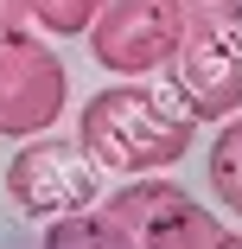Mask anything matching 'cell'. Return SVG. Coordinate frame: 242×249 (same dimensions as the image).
<instances>
[{
  "label": "cell",
  "instance_id": "cell-1",
  "mask_svg": "<svg viewBox=\"0 0 242 249\" xmlns=\"http://www.w3.org/2000/svg\"><path fill=\"white\" fill-rule=\"evenodd\" d=\"M77 141L102 173H172V160L191 154V109L172 103L153 83H109L96 89L83 115H77Z\"/></svg>",
  "mask_w": 242,
  "mask_h": 249
},
{
  "label": "cell",
  "instance_id": "cell-2",
  "mask_svg": "<svg viewBox=\"0 0 242 249\" xmlns=\"http://www.w3.org/2000/svg\"><path fill=\"white\" fill-rule=\"evenodd\" d=\"M102 211L134 236V249H223L217 217L166 173H140V179L115 185Z\"/></svg>",
  "mask_w": 242,
  "mask_h": 249
},
{
  "label": "cell",
  "instance_id": "cell-3",
  "mask_svg": "<svg viewBox=\"0 0 242 249\" xmlns=\"http://www.w3.org/2000/svg\"><path fill=\"white\" fill-rule=\"evenodd\" d=\"M102 192V166L83 154V141H58V134H32L13 166H7V198L32 217H64V211H89Z\"/></svg>",
  "mask_w": 242,
  "mask_h": 249
},
{
  "label": "cell",
  "instance_id": "cell-4",
  "mask_svg": "<svg viewBox=\"0 0 242 249\" xmlns=\"http://www.w3.org/2000/svg\"><path fill=\"white\" fill-rule=\"evenodd\" d=\"M70 103V77L64 58L45 38L0 32V134H45Z\"/></svg>",
  "mask_w": 242,
  "mask_h": 249
},
{
  "label": "cell",
  "instance_id": "cell-5",
  "mask_svg": "<svg viewBox=\"0 0 242 249\" xmlns=\"http://www.w3.org/2000/svg\"><path fill=\"white\" fill-rule=\"evenodd\" d=\"M178 26L166 13V0H109L102 13L89 19V52L102 71L115 77H147V71H166L172 52H178Z\"/></svg>",
  "mask_w": 242,
  "mask_h": 249
},
{
  "label": "cell",
  "instance_id": "cell-6",
  "mask_svg": "<svg viewBox=\"0 0 242 249\" xmlns=\"http://www.w3.org/2000/svg\"><path fill=\"white\" fill-rule=\"evenodd\" d=\"M172 89L191 115L204 122H229L242 109V45L236 32H198V38H178L172 52Z\"/></svg>",
  "mask_w": 242,
  "mask_h": 249
},
{
  "label": "cell",
  "instance_id": "cell-7",
  "mask_svg": "<svg viewBox=\"0 0 242 249\" xmlns=\"http://www.w3.org/2000/svg\"><path fill=\"white\" fill-rule=\"evenodd\" d=\"M38 249H134V236L109 217V211H64L45 224Z\"/></svg>",
  "mask_w": 242,
  "mask_h": 249
},
{
  "label": "cell",
  "instance_id": "cell-8",
  "mask_svg": "<svg viewBox=\"0 0 242 249\" xmlns=\"http://www.w3.org/2000/svg\"><path fill=\"white\" fill-rule=\"evenodd\" d=\"M210 185H217L223 205L242 217V115H229L223 134H217V147H210Z\"/></svg>",
  "mask_w": 242,
  "mask_h": 249
},
{
  "label": "cell",
  "instance_id": "cell-9",
  "mask_svg": "<svg viewBox=\"0 0 242 249\" xmlns=\"http://www.w3.org/2000/svg\"><path fill=\"white\" fill-rule=\"evenodd\" d=\"M166 13L185 38L198 32H236L242 26V0H166Z\"/></svg>",
  "mask_w": 242,
  "mask_h": 249
},
{
  "label": "cell",
  "instance_id": "cell-10",
  "mask_svg": "<svg viewBox=\"0 0 242 249\" xmlns=\"http://www.w3.org/2000/svg\"><path fill=\"white\" fill-rule=\"evenodd\" d=\"M102 7H109V0H32V19L45 32L70 38V32H89V19L102 13Z\"/></svg>",
  "mask_w": 242,
  "mask_h": 249
},
{
  "label": "cell",
  "instance_id": "cell-11",
  "mask_svg": "<svg viewBox=\"0 0 242 249\" xmlns=\"http://www.w3.org/2000/svg\"><path fill=\"white\" fill-rule=\"evenodd\" d=\"M32 19V0H0V32H19Z\"/></svg>",
  "mask_w": 242,
  "mask_h": 249
},
{
  "label": "cell",
  "instance_id": "cell-12",
  "mask_svg": "<svg viewBox=\"0 0 242 249\" xmlns=\"http://www.w3.org/2000/svg\"><path fill=\"white\" fill-rule=\"evenodd\" d=\"M223 249H242V230H236V236H223Z\"/></svg>",
  "mask_w": 242,
  "mask_h": 249
}]
</instances>
